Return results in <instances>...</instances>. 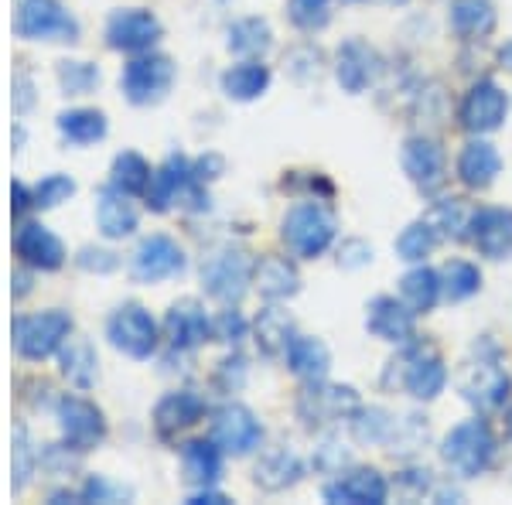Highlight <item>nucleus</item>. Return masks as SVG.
I'll use <instances>...</instances> for the list:
<instances>
[{
    "mask_svg": "<svg viewBox=\"0 0 512 505\" xmlns=\"http://www.w3.org/2000/svg\"><path fill=\"white\" fill-rule=\"evenodd\" d=\"M366 263H373V246L369 243H362V239H345V243L338 246V267L359 270V267H366Z\"/></svg>",
    "mask_w": 512,
    "mask_h": 505,
    "instance_id": "47",
    "label": "nucleus"
},
{
    "mask_svg": "<svg viewBox=\"0 0 512 505\" xmlns=\"http://www.w3.org/2000/svg\"><path fill=\"white\" fill-rule=\"evenodd\" d=\"M495 59H499V65L506 72H512V41H506V45L499 48V55H495Z\"/></svg>",
    "mask_w": 512,
    "mask_h": 505,
    "instance_id": "53",
    "label": "nucleus"
},
{
    "mask_svg": "<svg viewBox=\"0 0 512 505\" xmlns=\"http://www.w3.org/2000/svg\"><path fill=\"white\" fill-rule=\"evenodd\" d=\"M79 499L82 502H120V499H127V492L110 482H103V478H89V482L82 485Z\"/></svg>",
    "mask_w": 512,
    "mask_h": 505,
    "instance_id": "49",
    "label": "nucleus"
},
{
    "mask_svg": "<svg viewBox=\"0 0 512 505\" xmlns=\"http://www.w3.org/2000/svg\"><path fill=\"white\" fill-rule=\"evenodd\" d=\"M345 4H359V0H345Z\"/></svg>",
    "mask_w": 512,
    "mask_h": 505,
    "instance_id": "55",
    "label": "nucleus"
},
{
    "mask_svg": "<svg viewBox=\"0 0 512 505\" xmlns=\"http://www.w3.org/2000/svg\"><path fill=\"white\" fill-rule=\"evenodd\" d=\"M31 103H35V93H31V79L18 72V79H14V110L24 113L31 110Z\"/></svg>",
    "mask_w": 512,
    "mask_h": 505,
    "instance_id": "52",
    "label": "nucleus"
},
{
    "mask_svg": "<svg viewBox=\"0 0 512 505\" xmlns=\"http://www.w3.org/2000/svg\"><path fill=\"white\" fill-rule=\"evenodd\" d=\"M482 291V270L475 267L472 260H448L441 267V294L444 301L458 304V301H468Z\"/></svg>",
    "mask_w": 512,
    "mask_h": 505,
    "instance_id": "39",
    "label": "nucleus"
},
{
    "mask_svg": "<svg viewBox=\"0 0 512 505\" xmlns=\"http://www.w3.org/2000/svg\"><path fill=\"white\" fill-rule=\"evenodd\" d=\"M175 202H192V209H205L209 205V195H202V181L192 175V164L181 154H171L154 171L151 185H147V209L168 212Z\"/></svg>",
    "mask_w": 512,
    "mask_h": 505,
    "instance_id": "6",
    "label": "nucleus"
},
{
    "mask_svg": "<svg viewBox=\"0 0 512 505\" xmlns=\"http://www.w3.org/2000/svg\"><path fill=\"white\" fill-rule=\"evenodd\" d=\"M284 359H287V369H291L297 379H304V383H318V379H325L328 369H332V352H328V345L311 335H294Z\"/></svg>",
    "mask_w": 512,
    "mask_h": 505,
    "instance_id": "29",
    "label": "nucleus"
},
{
    "mask_svg": "<svg viewBox=\"0 0 512 505\" xmlns=\"http://www.w3.org/2000/svg\"><path fill=\"white\" fill-rule=\"evenodd\" d=\"M106 130H110L106 113L86 110V106H79V110H65L59 117V134L69 140V144H76V147L96 144V140L106 137Z\"/></svg>",
    "mask_w": 512,
    "mask_h": 505,
    "instance_id": "36",
    "label": "nucleus"
},
{
    "mask_svg": "<svg viewBox=\"0 0 512 505\" xmlns=\"http://www.w3.org/2000/svg\"><path fill=\"white\" fill-rule=\"evenodd\" d=\"M287 21L297 31H321L332 21V0H287Z\"/></svg>",
    "mask_w": 512,
    "mask_h": 505,
    "instance_id": "42",
    "label": "nucleus"
},
{
    "mask_svg": "<svg viewBox=\"0 0 512 505\" xmlns=\"http://www.w3.org/2000/svg\"><path fill=\"white\" fill-rule=\"evenodd\" d=\"M154 171L151 164L144 161L140 154L134 151H123L117 161H113V171H110V185L120 188L127 195H147V185H151Z\"/></svg>",
    "mask_w": 512,
    "mask_h": 505,
    "instance_id": "40",
    "label": "nucleus"
},
{
    "mask_svg": "<svg viewBox=\"0 0 512 505\" xmlns=\"http://www.w3.org/2000/svg\"><path fill=\"white\" fill-rule=\"evenodd\" d=\"M14 250H18L21 263L35 270H59L65 263V246L59 243V236L48 233L38 222H24L14 236Z\"/></svg>",
    "mask_w": 512,
    "mask_h": 505,
    "instance_id": "26",
    "label": "nucleus"
},
{
    "mask_svg": "<svg viewBox=\"0 0 512 505\" xmlns=\"http://www.w3.org/2000/svg\"><path fill=\"white\" fill-rule=\"evenodd\" d=\"M59 427L62 441L69 451H93L96 444H103L106 437V417L86 396H62L59 400Z\"/></svg>",
    "mask_w": 512,
    "mask_h": 505,
    "instance_id": "13",
    "label": "nucleus"
},
{
    "mask_svg": "<svg viewBox=\"0 0 512 505\" xmlns=\"http://www.w3.org/2000/svg\"><path fill=\"white\" fill-rule=\"evenodd\" d=\"M506 434L512 437V407H509V413H506Z\"/></svg>",
    "mask_w": 512,
    "mask_h": 505,
    "instance_id": "54",
    "label": "nucleus"
},
{
    "mask_svg": "<svg viewBox=\"0 0 512 505\" xmlns=\"http://www.w3.org/2000/svg\"><path fill=\"white\" fill-rule=\"evenodd\" d=\"M267 89H270V69L260 59H243L222 72V93L236 99V103L260 99Z\"/></svg>",
    "mask_w": 512,
    "mask_h": 505,
    "instance_id": "31",
    "label": "nucleus"
},
{
    "mask_svg": "<svg viewBox=\"0 0 512 505\" xmlns=\"http://www.w3.org/2000/svg\"><path fill=\"white\" fill-rule=\"evenodd\" d=\"M212 338H219V342H226V345L243 342V338H246V318L236 308H226L216 321H212Z\"/></svg>",
    "mask_w": 512,
    "mask_h": 505,
    "instance_id": "46",
    "label": "nucleus"
},
{
    "mask_svg": "<svg viewBox=\"0 0 512 505\" xmlns=\"http://www.w3.org/2000/svg\"><path fill=\"white\" fill-rule=\"evenodd\" d=\"M212 441L222 447V454L243 458V454L260 447L263 427L250 407H243V403H226V407H219L216 417H212Z\"/></svg>",
    "mask_w": 512,
    "mask_h": 505,
    "instance_id": "15",
    "label": "nucleus"
},
{
    "mask_svg": "<svg viewBox=\"0 0 512 505\" xmlns=\"http://www.w3.org/2000/svg\"><path fill=\"white\" fill-rule=\"evenodd\" d=\"M253 284H256V291H260V297L277 304L301 291V273H297V267L287 256H263V260H256Z\"/></svg>",
    "mask_w": 512,
    "mask_h": 505,
    "instance_id": "28",
    "label": "nucleus"
},
{
    "mask_svg": "<svg viewBox=\"0 0 512 505\" xmlns=\"http://www.w3.org/2000/svg\"><path fill=\"white\" fill-rule=\"evenodd\" d=\"M304 478V461L297 458L291 447H274V451H263L260 461L253 468V485L267 495H280L287 488H294Z\"/></svg>",
    "mask_w": 512,
    "mask_h": 505,
    "instance_id": "24",
    "label": "nucleus"
},
{
    "mask_svg": "<svg viewBox=\"0 0 512 505\" xmlns=\"http://www.w3.org/2000/svg\"><path fill=\"white\" fill-rule=\"evenodd\" d=\"M229 52L243 55V59H263L274 48V31L263 18H243L229 28Z\"/></svg>",
    "mask_w": 512,
    "mask_h": 505,
    "instance_id": "34",
    "label": "nucleus"
},
{
    "mask_svg": "<svg viewBox=\"0 0 512 505\" xmlns=\"http://www.w3.org/2000/svg\"><path fill=\"white\" fill-rule=\"evenodd\" d=\"M321 495L332 505H383L390 499V482L376 468H345L321 488Z\"/></svg>",
    "mask_w": 512,
    "mask_h": 505,
    "instance_id": "19",
    "label": "nucleus"
},
{
    "mask_svg": "<svg viewBox=\"0 0 512 505\" xmlns=\"http://www.w3.org/2000/svg\"><path fill=\"white\" fill-rule=\"evenodd\" d=\"M349 424L362 444H386L396 427V420L379 407H359V413H355Z\"/></svg>",
    "mask_w": 512,
    "mask_h": 505,
    "instance_id": "41",
    "label": "nucleus"
},
{
    "mask_svg": "<svg viewBox=\"0 0 512 505\" xmlns=\"http://www.w3.org/2000/svg\"><path fill=\"white\" fill-rule=\"evenodd\" d=\"M499 171H502V157L489 144V140L475 137V140H468V144L461 147L458 181L468 188V192H485V188H492L495 178H499Z\"/></svg>",
    "mask_w": 512,
    "mask_h": 505,
    "instance_id": "25",
    "label": "nucleus"
},
{
    "mask_svg": "<svg viewBox=\"0 0 512 505\" xmlns=\"http://www.w3.org/2000/svg\"><path fill=\"white\" fill-rule=\"evenodd\" d=\"M256 277V256L243 246H226V250L212 253V260L202 267L205 294L216 297L222 304L243 301L246 291L253 287Z\"/></svg>",
    "mask_w": 512,
    "mask_h": 505,
    "instance_id": "3",
    "label": "nucleus"
},
{
    "mask_svg": "<svg viewBox=\"0 0 512 505\" xmlns=\"http://www.w3.org/2000/svg\"><path fill=\"white\" fill-rule=\"evenodd\" d=\"M59 82L69 96H86L99 86V69L89 62H62L59 65Z\"/></svg>",
    "mask_w": 512,
    "mask_h": 505,
    "instance_id": "44",
    "label": "nucleus"
},
{
    "mask_svg": "<svg viewBox=\"0 0 512 505\" xmlns=\"http://www.w3.org/2000/svg\"><path fill=\"white\" fill-rule=\"evenodd\" d=\"M96 352L86 338H65L62 345V376L76 389H89L96 383Z\"/></svg>",
    "mask_w": 512,
    "mask_h": 505,
    "instance_id": "38",
    "label": "nucleus"
},
{
    "mask_svg": "<svg viewBox=\"0 0 512 505\" xmlns=\"http://www.w3.org/2000/svg\"><path fill=\"white\" fill-rule=\"evenodd\" d=\"M120 86H123V96L134 106L161 103V99L168 96V89L175 86V62H171L168 55L140 52L137 59H130L123 65Z\"/></svg>",
    "mask_w": 512,
    "mask_h": 505,
    "instance_id": "7",
    "label": "nucleus"
},
{
    "mask_svg": "<svg viewBox=\"0 0 512 505\" xmlns=\"http://www.w3.org/2000/svg\"><path fill=\"white\" fill-rule=\"evenodd\" d=\"M246 379V362L243 355H229V359L219 362V372H216V383L226 389V393H236Z\"/></svg>",
    "mask_w": 512,
    "mask_h": 505,
    "instance_id": "48",
    "label": "nucleus"
},
{
    "mask_svg": "<svg viewBox=\"0 0 512 505\" xmlns=\"http://www.w3.org/2000/svg\"><path fill=\"white\" fill-rule=\"evenodd\" d=\"M72 192H76V181L65 178V175H48L41 185L35 188V205L38 209H52V205L65 202Z\"/></svg>",
    "mask_w": 512,
    "mask_h": 505,
    "instance_id": "45",
    "label": "nucleus"
},
{
    "mask_svg": "<svg viewBox=\"0 0 512 505\" xmlns=\"http://www.w3.org/2000/svg\"><path fill=\"white\" fill-rule=\"evenodd\" d=\"M205 417V400L195 389H175V393L161 396L154 407V430L161 441H175L178 434L192 430Z\"/></svg>",
    "mask_w": 512,
    "mask_h": 505,
    "instance_id": "23",
    "label": "nucleus"
},
{
    "mask_svg": "<svg viewBox=\"0 0 512 505\" xmlns=\"http://www.w3.org/2000/svg\"><path fill=\"white\" fill-rule=\"evenodd\" d=\"M400 297L410 304L417 314L434 311V304L441 301V270L431 267H414L407 277L400 280Z\"/></svg>",
    "mask_w": 512,
    "mask_h": 505,
    "instance_id": "35",
    "label": "nucleus"
},
{
    "mask_svg": "<svg viewBox=\"0 0 512 505\" xmlns=\"http://www.w3.org/2000/svg\"><path fill=\"white\" fill-rule=\"evenodd\" d=\"M379 72H383V59H379V52L369 45V41L349 38V41H342V45H338L335 79L349 96L366 93V89L379 79Z\"/></svg>",
    "mask_w": 512,
    "mask_h": 505,
    "instance_id": "18",
    "label": "nucleus"
},
{
    "mask_svg": "<svg viewBox=\"0 0 512 505\" xmlns=\"http://www.w3.org/2000/svg\"><path fill=\"white\" fill-rule=\"evenodd\" d=\"M14 28L28 41H76L79 38V21L65 11L59 0H21Z\"/></svg>",
    "mask_w": 512,
    "mask_h": 505,
    "instance_id": "11",
    "label": "nucleus"
},
{
    "mask_svg": "<svg viewBox=\"0 0 512 505\" xmlns=\"http://www.w3.org/2000/svg\"><path fill=\"white\" fill-rule=\"evenodd\" d=\"M161 38V21L154 18L144 7H127V11L110 14L106 21V45L113 52H127V55H140L151 52Z\"/></svg>",
    "mask_w": 512,
    "mask_h": 505,
    "instance_id": "16",
    "label": "nucleus"
},
{
    "mask_svg": "<svg viewBox=\"0 0 512 505\" xmlns=\"http://www.w3.org/2000/svg\"><path fill=\"white\" fill-rule=\"evenodd\" d=\"M287 250L301 260H318L321 253L332 250L338 236V215L328 209L321 198H304L294 209H287L284 226H280Z\"/></svg>",
    "mask_w": 512,
    "mask_h": 505,
    "instance_id": "1",
    "label": "nucleus"
},
{
    "mask_svg": "<svg viewBox=\"0 0 512 505\" xmlns=\"http://www.w3.org/2000/svg\"><path fill=\"white\" fill-rule=\"evenodd\" d=\"M253 335H256V349L263 355H284L287 345H291L294 338V321L291 314H284L280 308H267L260 311V318L253 321Z\"/></svg>",
    "mask_w": 512,
    "mask_h": 505,
    "instance_id": "33",
    "label": "nucleus"
},
{
    "mask_svg": "<svg viewBox=\"0 0 512 505\" xmlns=\"http://www.w3.org/2000/svg\"><path fill=\"white\" fill-rule=\"evenodd\" d=\"M400 164L407 171V178L414 181L424 195H437L448 181V157H444V147L437 144L434 137L414 134L403 140L400 147Z\"/></svg>",
    "mask_w": 512,
    "mask_h": 505,
    "instance_id": "12",
    "label": "nucleus"
},
{
    "mask_svg": "<svg viewBox=\"0 0 512 505\" xmlns=\"http://www.w3.org/2000/svg\"><path fill=\"white\" fill-rule=\"evenodd\" d=\"M509 389H512V379L509 372L499 366L495 359H478L468 362L458 376V393L465 403H472L478 413H492V410H502L509 400Z\"/></svg>",
    "mask_w": 512,
    "mask_h": 505,
    "instance_id": "9",
    "label": "nucleus"
},
{
    "mask_svg": "<svg viewBox=\"0 0 512 505\" xmlns=\"http://www.w3.org/2000/svg\"><path fill=\"white\" fill-rule=\"evenodd\" d=\"M427 219H431L434 226L441 229V236L461 239V236H465V229H468V219H472V212H465V205H461L458 198H444V202L434 205Z\"/></svg>",
    "mask_w": 512,
    "mask_h": 505,
    "instance_id": "43",
    "label": "nucleus"
},
{
    "mask_svg": "<svg viewBox=\"0 0 512 505\" xmlns=\"http://www.w3.org/2000/svg\"><path fill=\"white\" fill-rule=\"evenodd\" d=\"M188 256L185 250L175 243L171 236H147L140 239V246L134 250V263H130V273L140 284H161V280H171L178 273H185Z\"/></svg>",
    "mask_w": 512,
    "mask_h": 505,
    "instance_id": "14",
    "label": "nucleus"
},
{
    "mask_svg": "<svg viewBox=\"0 0 512 505\" xmlns=\"http://www.w3.org/2000/svg\"><path fill=\"white\" fill-rule=\"evenodd\" d=\"M366 331L379 342L410 345L417 338V311L407 301L379 294L366 304Z\"/></svg>",
    "mask_w": 512,
    "mask_h": 505,
    "instance_id": "17",
    "label": "nucleus"
},
{
    "mask_svg": "<svg viewBox=\"0 0 512 505\" xmlns=\"http://www.w3.org/2000/svg\"><path fill=\"white\" fill-rule=\"evenodd\" d=\"M181 471H185V482L198 485V488H209L216 485V478L222 475V447L212 441H188L181 444Z\"/></svg>",
    "mask_w": 512,
    "mask_h": 505,
    "instance_id": "30",
    "label": "nucleus"
},
{
    "mask_svg": "<svg viewBox=\"0 0 512 505\" xmlns=\"http://www.w3.org/2000/svg\"><path fill=\"white\" fill-rule=\"evenodd\" d=\"M448 386V366H444L441 352L434 349H410L403 355V389H407L414 400L431 403L444 393Z\"/></svg>",
    "mask_w": 512,
    "mask_h": 505,
    "instance_id": "20",
    "label": "nucleus"
},
{
    "mask_svg": "<svg viewBox=\"0 0 512 505\" xmlns=\"http://www.w3.org/2000/svg\"><path fill=\"white\" fill-rule=\"evenodd\" d=\"M69 335H72V318L59 308L41 314H21L14 321V349L31 362H41L52 352H62Z\"/></svg>",
    "mask_w": 512,
    "mask_h": 505,
    "instance_id": "5",
    "label": "nucleus"
},
{
    "mask_svg": "<svg viewBox=\"0 0 512 505\" xmlns=\"http://www.w3.org/2000/svg\"><path fill=\"white\" fill-rule=\"evenodd\" d=\"M14 454H18V468H14V475H18V482H14V488H21L28 485V478H31V447H28V434L24 430H18V441H14Z\"/></svg>",
    "mask_w": 512,
    "mask_h": 505,
    "instance_id": "51",
    "label": "nucleus"
},
{
    "mask_svg": "<svg viewBox=\"0 0 512 505\" xmlns=\"http://www.w3.org/2000/svg\"><path fill=\"white\" fill-rule=\"evenodd\" d=\"M164 338L175 352H192L212 338V318L195 297L175 301L168 308V318H164Z\"/></svg>",
    "mask_w": 512,
    "mask_h": 505,
    "instance_id": "22",
    "label": "nucleus"
},
{
    "mask_svg": "<svg viewBox=\"0 0 512 505\" xmlns=\"http://www.w3.org/2000/svg\"><path fill=\"white\" fill-rule=\"evenodd\" d=\"M117 253L110 250H93V246H86V250L79 253V267L82 270H96V273H110L117 270Z\"/></svg>",
    "mask_w": 512,
    "mask_h": 505,
    "instance_id": "50",
    "label": "nucleus"
},
{
    "mask_svg": "<svg viewBox=\"0 0 512 505\" xmlns=\"http://www.w3.org/2000/svg\"><path fill=\"white\" fill-rule=\"evenodd\" d=\"M441 239H444L441 229H437L431 219H417L396 236V256H400L403 263H424L427 256L437 250Z\"/></svg>",
    "mask_w": 512,
    "mask_h": 505,
    "instance_id": "37",
    "label": "nucleus"
},
{
    "mask_svg": "<svg viewBox=\"0 0 512 505\" xmlns=\"http://www.w3.org/2000/svg\"><path fill=\"white\" fill-rule=\"evenodd\" d=\"M134 195L120 192V188H103L99 192V202H96V226L99 233L106 239H123V236H134L137 229V209L134 202H130Z\"/></svg>",
    "mask_w": 512,
    "mask_h": 505,
    "instance_id": "27",
    "label": "nucleus"
},
{
    "mask_svg": "<svg viewBox=\"0 0 512 505\" xmlns=\"http://www.w3.org/2000/svg\"><path fill=\"white\" fill-rule=\"evenodd\" d=\"M106 338L110 345L130 359H151L158 352V321L151 318V311H144L140 304H120L106 321Z\"/></svg>",
    "mask_w": 512,
    "mask_h": 505,
    "instance_id": "8",
    "label": "nucleus"
},
{
    "mask_svg": "<svg viewBox=\"0 0 512 505\" xmlns=\"http://www.w3.org/2000/svg\"><path fill=\"white\" fill-rule=\"evenodd\" d=\"M451 31L465 41H482L495 31V7L489 0H454L451 4Z\"/></svg>",
    "mask_w": 512,
    "mask_h": 505,
    "instance_id": "32",
    "label": "nucleus"
},
{
    "mask_svg": "<svg viewBox=\"0 0 512 505\" xmlns=\"http://www.w3.org/2000/svg\"><path fill=\"white\" fill-rule=\"evenodd\" d=\"M362 400L352 386H338V383H308L297 396V417L304 420V427H332L338 420H352L359 413Z\"/></svg>",
    "mask_w": 512,
    "mask_h": 505,
    "instance_id": "4",
    "label": "nucleus"
},
{
    "mask_svg": "<svg viewBox=\"0 0 512 505\" xmlns=\"http://www.w3.org/2000/svg\"><path fill=\"white\" fill-rule=\"evenodd\" d=\"M506 117H509V96L495 79L472 82L458 106V123L472 137H485L492 130H499Z\"/></svg>",
    "mask_w": 512,
    "mask_h": 505,
    "instance_id": "10",
    "label": "nucleus"
},
{
    "mask_svg": "<svg viewBox=\"0 0 512 505\" xmlns=\"http://www.w3.org/2000/svg\"><path fill=\"white\" fill-rule=\"evenodd\" d=\"M468 239L485 260H512V209H478L468 219Z\"/></svg>",
    "mask_w": 512,
    "mask_h": 505,
    "instance_id": "21",
    "label": "nucleus"
},
{
    "mask_svg": "<svg viewBox=\"0 0 512 505\" xmlns=\"http://www.w3.org/2000/svg\"><path fill=\"white\" fill-rule=\"evenodd\" d=\"M495 451H499V444H495L489 420H482V417L461 420L458 427L448 430V437H444V444H441L444 465L451 471H458L461 478L485 475L495 461Z\"/></svg>",
    "mask_w": 512,
    "mask_h": 505,
    "instance_id": "2",
    "label": "nucleus"
}]
</instances>
